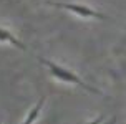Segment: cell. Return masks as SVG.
Segmentation results:
<instances>
[{"label": "cell", "mask_w": 126, "mask_h": 124, "mask_svg": "<svg viewBox=\"0 0 126 124\" xmlns=\"http://www.w3.org/2000/svg\"><path fill=\"white\" fill-rule=\"evenodd\" d=\"M38 60L43 63V65H45L48 69H50V74L53 76V78H57V80H60V81H65V83L76 84V86L83 88V89H86V91H90V93L103 94L100 89H98V88H93V86H90V84H86L83 80H80V76H78V74H75L73 71H70V69L60 66L58 63H53V61H50V60H45V58H42V56H38Z\"/></svg>", "instance_id": "obj_1"}, {"label": "cell", "mask_w": 126, "mask_h": 124, "mask_svg": "<svg viewBox=\"0 0 126 124\" xmlns=\"http://www.w3.org/2000/svg\"><path fill=\"white\" fill-rule=\"evenodd\" d=\"M50 5L58 7V8H65V10H70V12L76 13L78 17H83V18H98V20H108L106 15L96 12L93 8H90L86 5H81V3H63V2H48Z\"/></svg>", "instance_id": "obj_2"}, {"label": "cell", "mask_w": 126, "mask_h": 124, "mask_svg": "<svg viewBox=\"0 0 126 124\" xmlns=\"http://www.w3.org/2000/svg\"><path fill=\"white\" fill-rule=\"evenodd\" d=\"M0 41L10 43V45H13V46H17V48L23 50V51L27 50V46H25L23 43H22V41H20L18 38H15V37L12 35V33H10V31L5 30V28H2V27H0Z\"/></svg>", "instance_id": "obj_3"}, {"label": "cell", "mask_w": 126, "mask_h": 124, "mask_svg": "<svg viewBox=\"0 0 126 124\" xmlns=\"http://www.w3.org/2000/svg\"><path fill=\"white\" fill-rule=\"evenodd\" d=\"M43 103H45V98H42L40 101H38L37 104H35V108L32 109L30 112H28V116H27V119L23 121L22 124H32L35 119L38 118V114H40V111H42V106H43Z\"/></svg>", "instance_id": "obj_4"}, {"label": "cell", "mask_w": 126, "mask_h": 124, "mask_svg": "<svg viewBox=\"0 0 126 124\" xmlns=\"http://www.w3.org/2000/svg\"><path fill=\"white\" fill-rule=\"evenodd\" d=\"M103 121H105V116H103V114H101L100 118L93 119V121H90V123H85V124H101V123H103Z\"/></svg>", "instance_id": "obj_5"}, {"label": "cell", "mask_w": 126, "mask_h": 124, "mask_svg": "<svg viewBox=\"0 0 126 124\" xmlns=\"http://www.w3.org/2000/svg\"><path fill=\"white\" fill-rule=\"evenodd\" d=\"M108 124H116V118H111V121H110Z\"/></svg>", "instance_id": "obj_6"}]
</instances>
